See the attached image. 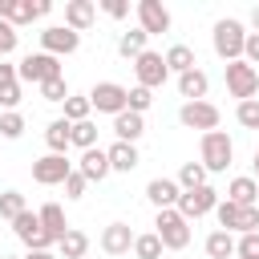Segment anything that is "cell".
<instances>
[{
  "instance_id": "1",
  "label": "cell",
  "mask_w": 259,
  "mask_h": 259,
  "mask_svg": "<svg viewBox=\"0 0 259 259\" xmlns=\"http://www.w3.org/2000/svg\"><path fill=\"white\" fill-rule=\"evenodd\" d=\"M243 40H247L243 20H235V16L214 20V28H210V45H214V53H219L227 65H231V61H243Z\"/></svg>"
},
{
  "instance_id": "2",
  "label": "cell",
  "mask_w": 259,
  "mask_h": 259,
  "mask_svg": "<svg viewBox=\"0 0 259 259\" xmlns=\"http://www.w3.org/2000/svg\"><path fill=\"white\" fill-rule=\"evenodd\" d=\"M231 158H235V142H231L223 130L202 134V142H198V162H202V170H206V174L227 170V166H231Z\"/></svg>"
},
{
  "instance_id": "3",
  "label": "cell",
  "mask_w": 259,
  "mask_h": 259,
  "mask_svg": "<svg viewBox=\"0 0 259 259\" xmlns=\"http://www.w3.org/2000/svg\"><path fill=\"white\" fill-rule=\"evenodd\" d=\"M154 235L162 239V251H182V247L190 243V223L170 206V210H158V219H154Z\"/></svg>"
},
{
  "instance_id": "4",
  "label": "cell",
  "mask_w": 259,
  "mask_h": 259,
  "mask_svg": "<svg viewBox=\"0 0 259 259\" xmlns=\"http://www.w3.org/2000/svg\"><path fill=\"white\" fill-rule=\"evenodd\" d=\"M214 219H219V231H231V235H235V231H239V235L259 231V206H235V202L219 198Z\"/></svg>"
},
{
  "instance_id": "5",
  "label": "cell",
  "mask_w": 259,
  "mask_h": 259,
  "mask_svg": "<svg viewBox=\"0 0 259 259\" xmlns=\"http://www.w3.org/2000/svg\"><path fill=\"white\" fill-rule=\"evenodd\" d=\"M223 81H227V93L239 97V101H251V97L259 93V69H251L247 61L223 65Z\"/></svg>"
},
{
  "instance_id": "6",
  "label": "cell",
  "mask_w": 259,
  "mask_h": 259,
  "mask_svg": "<svg viewBox=\"0 0 259 259\" xmlns=\"http://www.w3.org/2000/svg\"><path fill=\"white\" fill-rule=\"evenodd\" d=\"M53 77H61V61L57 57H49V53H28L20 65H16V81H28V85H45V81H53Z\"/></svg>"
},
{
  "instance_id": "7",
  "label": "cell",
  "mask_w": 259,
  "mask_h": 259,
  "mask_svg": "<svg viewBox=\"0 0 259 259\" xmlns=\"http://www.w3.org/2000/svg\"><path fill=\"white\" fill-rule=\"evenodd\" d=\"M214 206H219V190H214V186L206 182V186H194V190H182V194H178V206H174V210H178V214H182L186 223H194V219H202V214H210Z\"/></svg>"
},
{
  "instance_id": "8",
  "label": "cell",
  "mask_w": 259,
  "mask_h": 259,
  "mask_svg": "<svg viewBox=\"0 0 259 259\" xmlns=\"http://www.w3.org/2000/svg\"><path fill=\"white\" fill-rule=\"evenodd\" d=\"M85 97H89V105H93L97 113H113V117H117V113H125V97H130V89L117 85V81H97Z\"/></svg>"
},
{
  "instance_id": "9",
  "label": "cell",
  "mask_w": 259,
  "mask_h": 259,
  "mask_svg": "<svg viewBox=\"0 0 259 259\" xmlns=\"http://www.w3.org/2000/svg\"><path fill=\"white\" fill-rule=\"evenodd\" d=\"M81 49V32H73V28H65V24H49L45 32H40V53H49V57H73Z\"/></svg>"
},
{
  "instance_id": "10",
  "label": "cell",
  "mask_w": 259,
  "mask_h": 259,
  "mask_svg": "<svg viewBox=\"0 0 259 259\" xmlns=\"http://www.w3.org/2000/svg\"><path fill=\"white\" fill-rule=\"evenodd\" d=\"M69 174H73V162L65 154H45V158L32 162V182L36 186H61Z\"/></svg>"
},
{
  "instance_id": "11",
  "label": "cell",
  "mask_w": 259,
  "mask_h": 259,
  "mask_svg": "<svg viewBox=\"0 0 259 259\" xmlns=\"http://www.w3.org/2000/svg\"><path fill=\"white\" fill-rule=\"evenodd\" d=\"M12 235L28 247V251H49L53 247V239L45 235V227H40V219H36V210H24V214H16L12 219Z\"/></svg>"
},
{
  "instance_id": "12",
  "label": "cell",
  "mask_w": 259,
  "mask_h": 259,
  "mask_svg": "<svg viewBox=\"0 0 259 259\" xmlns=\"http://www.w3.org/2000/svg\"><path fill=\"white\" fill-rule=\"evenodd\" d=\"M49 8H53V0H0V20H8L12 28H20V24H32L36 16H49Z\"/></svg>"
},
{
  "instance_id": "13",
  "label": "cell",
  "mask_w": 259,
  "mask_h": 259,
  "mask_svg": "<svg viewBox=\"0 0 259 259\" xmlns=\"http://www.w3.org/2000/svg\"><path fill=\"white\" fill-rule=\"evenodd\" d=\"M134 73H138V85L142 89H158V85H166V77H170V69H166V61H162V53H154V49H146L138 61H134Z\"/></svg>"
},
{
  "instance_id": "14",
  "label": "cell",
  "mask_w": 259,
  "mask_h": 259,
  "mask_svg": "<svg viewBox=\"0 0 259 259\" xmlns=\"http://www.w3.org/2000/svg\"><path fill=\"white\" fill-rule=\"evenodd\" d=\"M178 121H182L186 130H202V134H210V130H219V105H210V101H182Z\"/></svg>"
},
{
  "instance_id": "15",
  "label": "cell",
  "mask_w": 259,
  "mask_h": 259,
  "mask_svg": "<svg viewBox=\"0 0 259 259\" xmlns=\"http://www.w3.org/2000/svg\"><path fill=\"white\" fill-rule=\"evenodd\" d=\"M138 28L146 36H158V32H170V8L162 0H138Z\"/></svg>"
},
{
  "instance_id": "16",
  "label": "cell",
  "mask_w": 259,
  "mask_h": 259,
  "mask_svg": "<svg viewBox=\"0 0 259 259\" xmlns=\"http://www.w3.org/2000/svg\"><path fill=\"white\" fill-rule=\"evenodd\" d=\"M101 251L105 255H130L134 251V231H130V223H109L105 231H101Z\"/></svg>"
},
{
  "instance_id": "17",
  "label": "cell",
  "mask_w": 259,
  "mask_h": 259,
  "mask_svg": "<svg viewBox=\"0 0 259 259\" xmlns=\"http://www.w3.org/2000/svg\"><path fill=\"white\" fill-rule=\"evenodd\" d=\"M77 174H81L85 182H101V178H109L113 170H109V158H105V150H101V146H93V150H81Z\"/></svg>"
},
{
  "instance_id": "18",
  "label": "cell",
  "mask_w": 259,
  "mask_h": 259,
  "mask_svg": "<svg viewBox=\"0 0 259 259\" xmlns=\"http://www.w3.org/2000/svg\"><path fill=\"white\" fill-rule=\"evenodd\" d=\"M178 182L174 178H150L146 182V198L158 206V210H170V206H178Z\"/></svg>"
},
{
  "instance_id": "19",
  "label": "cell",
  "mask_w": 259,
  "mask_h": 259,
  "mask_svg": "<svg viewBox=\"0 0 259 259\" xmlns=\"http://www.w3.org/2000/svg\"><path fill=\"white\" fill-rule=\"evenodd\" d=\"M93 20H97V4H93V0H69V4H65V28L85 32Z\"/></svg>"
},
{
  "instance_id": "20",
  "label": "cell",
  "mask_w": 259,
  "mask_h": 259,
  "mask_svg": "<svg viewBox=\"0 0 259 259\" xmlns=\"http://www.w3.org/2000/svg\"><path fill=\"white\" fill-rule=\"evenodd\" d=\"M255 198H259V182H255V178L239 174V178L227 182V202H235V206H259Z\"/></svg>"
},
{
  "instance_id": "21",
  "label": "cell",
  "mask_w": 259,
  "mask_h": 259,
  "mask_svg": "<svg viewBox=\"0 0 259 259\" xmlns=\"http://www.w3.org/2000/svg\"><path fill=\"white\" fill-rule=\"evenodd\" d=\"M36 219H40V227H45V235H49L53 243H61V239H65L69 223H65V210H61V202H45V206L36 210Z\"/></svg>"
},
{
  "instance_id": "22",
  "label": "cell",
  "mask_w": 259,
  "mask_h": 259,
  "mask_svg": "<svg viewBox=\"0 0 259 259\" xmlns=\"http://www.w3.org/2000/svg\"><path fill=\"white\" fill-rule=\"evenodd\" d=\"M105 158H109V170H117V174H130V170H138V146H130V142H113L109 150H105Z\"/></svg>"
},
{
  "instance_id": "23",
  "label": "cell",
  "mask_w": 259,
  "mask_h": 259,
  "mask_svg": "<svg viewBox=\"0 0 259 259\" xmlns=\"http://www.w3.org/2000/svg\"><path fill=\"white\" fill-rule=\"evenodd\" d=\"M162 61H166V69L170 73H190V69H198V57H194V49L190 45H170L166 53H162Z\"/></svg>"
},
{
  "instance_id": "24",
  "label": "cell",
  "mask_w": 259,
  "mask_h": 259,
  "mask_svg": "<svg viewBox=\"0 0 259 259\" xmlns=\"http://www.w3.org/2000/svg\"><path fill=\"white\" fill-rule=\"evenodd\" d=\"M206 89H210V77H206L202 69H190V73L178 77V93H182L186 101H206Z\"/></svg>"
},
{
  "instance_id": "25",
  "label": "cell",
  "mask_w": 259,
  "mask_h": 259,
  "mask_svg": "<svg viewBox=\"0 0 259 259\" xmlns=\"http://www.w3.org/2000/svg\"><path fill=\"white\" fill-rule=\"evenodd\" d=\"M113 134H117V142H130V146H134V142L146 134V117H142V113H130V109L117 113V117H113Z\"/></svg>"
},
{
  "instance_id": "26",
  "label": "cell",
  "mask_w": 259,
  "mask_h": 259,
  "mask_svg": "<svg viewBox=\"0 0 259 259\" xmlns=\"http://www.w3.org/2000/svg\"><path fill=\"white\" fill-rule=\"evenodd\" d=\"M57 247H61V259H85V251H89V235L77 231V227H69L65 239H61Z\"/></svg>"
},
{
  "instance_id": "27",
  "label": "cell",
  "mask_w": 259,
  "mask_h": 259,
  "mask_svg": "<svg viewBox=\"0 0 259 259\" xmlns=\"http://www.w3.org/2000/svg\"><path fill=\"white\" fill-rule=\"evenodd\" d=\"M202 247H206L210 259H235V235L231 231H210Z\"/></svg>"
},
{
  "instance_id": "28",
  "label": "cell",
  "mask_w": 259,
  "mask_h": 259,
  "mask_svg": "<svg viewBox=\"0 0 259 259\" xmlns=\"http://www.w3.org/2000/svg\"><path fill=\"white\" fill-rule=\"evenodd\" d=\"M146 40H150V36H146L142 28H130V32L117 36V53H121L125 61H138V57L146 53Z\"/></svg>"
},
{
  "instance_id": "29",
  "label": "cell",
  "mask_w": 259,
  "mask_h": 259,
  "mask_svg": "<svg viewBox=\"0 0 259 259\" xmlns=\"http://www.w3.org/2000/svg\"><path fill=\"white\" fill-rule=\"evenodd\" d=\"M45 142H49V154H65V150H69V121H65V117L49 121V130H45Z\"/></svg>"
},
{
  "instance_id": "30",
  "label": "cell",
  "mask_w": 259,
  "mask_h": 259,
  "mask_svg": "<svg viewBox=\"0 0 259 259\" xmlns=\"http://www.w3.org/2000/svg\"><path fill=\"white\" fill-rule=\"evenodd\" d=\"M69 146L93 150V146H97V125H93V121H73V125H69Z\"/></svg>"
},
{
  "instance_id": "31",
  "label": "cell",
  "mask_w": 259,
  "mask_h": 259,
  "mask_svg": "<svg viewBox=\"0 0 259 259\" xmlns=\"http://www.w3.org/2000/svg\"><path fill=\"white\" fill-rule=\"evenodd\" d=\"M178 190H194V186H206V170H202V162H182V170H178Z\"/></svg>"
},
{
  "instance_id": "32",
  "label": "cell",
  "mask_w": 259,
  "mask_h": 259,
  "mask_svg": "<svg viewBox=\"0 0 259 259\" xmlns=\"http://www.w3.org/2000/svg\"><path fill=\"white\" fill-rule=\"evenodd\" d=\"M134 255L138 259H162V239L150 231V235H134Z\"/></svg>"
},
{
  "instance_id": "33",
  "label": "cell",
  "mask_w": 259,
  "mask_h": 259,
  "mask_svg": "<svg viewBox=\"0 0 259 259\" xmlns=\"http://www.w3.org/2000/svg\"><path fill=\"white\" fill-rule=\"evenodd\" d=\"M24 210H28V202H24V194H20V190H4V194H0V219H8V223H12V219H16V214H24Z\"/></svg>"
},
{
  "instance_id": "34",
  "label": "cell",
  "mask_w": 259,
  "mask_h": 259,
  "mask_svg": "<svg viewBox=\"0 0 259 259\" xmlns=\"http://www.w3.org/2000/svg\"><path fill=\"white\" fill-rule=\"evenodd\" d=\"M89 113H93V105H89V97H65V121L73 125V121H89Z\"/></svg>"
},
{
  "instance_id": "35",
  "label": "cell",
  "mask_w": 259,
  "mask_h": 259,
  "mask_svg": "<svg viewBox=\"0 0 259 259\" xmlns=\"http://www.w3.org/2000/svg\"><path fill=\"white\" fill-rule=\"evenodd\" d=\"M24 134V113H16V109H8V113H0V138H8V142H16Z\"/></svg>"
},
{
  "instance_id": "36",
  "label": "cell",
  "mask_w": 259,
  "mask_h": 259,
  "mask_svg": "<svg viewBox=\"0 0 259 259\" xmlns=\"http://www.w3.org/2000/svg\"><path fill=\"white\" fill-rule=\"evenodd\" d=\"M235 117H239V125H243V130H259V97H251V101H239Z\"/></svg>"
},
{
  "instance_id": "37",
  "label": "cell",
  "mask_w": 259,
  "mask_h": 259,
  "mask_svg": "<svg viewBox=\"0 0 259 259\" xmlns=\"http://www.w3.org/2000/svg\"><path fill=\"white\" fill-rule=\"evenodd\" d=\"M150 105H154V93H150V89H142V85H134V89H130V97H125V109H130V113H146Z\"/></svg>"
},
{
  "instance_id": "38",
  "label": "cell",
  "mask_w": 259,
  "mask_h": 259,
  "mask_svg": "<svg viewBox=\"0 0 259 259\" xmlns=\"http://www.w3.org/2000/svg\"><path fill=\"white\" fill-rule=\"evenodd\" d=\"M235 259H259V231L235 239Z\"/></svg>"
},
{
  "instance_id": "39",
  "label": "cell",
  "mask_w": 259,
  "mask_h": 259,
  "mask_svg": "<svg viewBox=\"0 0 259 259\" xmlns=\"http://www.w3.org/2000/svg\"><path fill=\"white\" fill-rule=\"evenodd\" d=\"M40 97H45V101H61V105H65V97H69V85H65V77H53V81H45V85H40Z\"/></svg>"
},
{
  "instance_id": "40",
  "label": "cell",
  "mask_w": 259,
  "mask_h": 259,
  "mask_svg": "<svg viewBox=\"0 0 259 259\" xmlns=\"http://www.w3.org/2000/svg\"><path fill=\"white\" fill-rule=\"evenodd\" d=\"M16 45H20V32L8 24V20H0V57H8V53H16Z\"/></svg>"
},
{
  "instance_id": "41",
  "label": "cell",
  "mask_w": 259,
  "mask_h": 259,
  "mask_svg": "<svg viewBox=\"0 0 259 259\" xmlns=\"http://www.w3.org/2000/svg\"><path fill=\"white\" fill-rule=\"evenodd\" d=\"M61 186H65V198H81V194H85V186H89V182H85V178H81V174H77V166H73V174H69V178H65V182H61Z\"/></svg>"
},
{
  "instance_id": "42",
  "label": "cell",
  "mask_w": 259,
  "mask_h": 259,
  "mask_svg": "<svg viewBox=\"0 0 259 259\" xmlns=\"http://www.w3.org/2000/svg\"><path fill=\"white\" fill-rule=\"evenodd\" d=\"M243 61H247L251 69H259V32H247V40H243Z\"/></svg>"
},
{
  "instance_id": "43",
  "label": "cell",
  "mask_w": 259,
  "mask_h": 259,
  "mask_svg": "<svg viewBox=\"0 0 259 259\" xmlns=\"http://www.w3.org/2000/svg\"><path fill=\"white\" fill-rule=\"evenodd\" d=\"M97 8H101L105 16H113V20L130 16V4H125V0H97Z\"/></svg>"
},
{
  "instance_id": "44",
  "label": "cell",
  "mask_w": 259,
  "mask_h": 259,
  "mask_svg": "<svg viewBox=\"0 0 259 259\" xmlns=\"http://www.w3.org/2000/svg\"><path fill=\"white\" fill-rule=\"evenodd\" d=\"M0 105H4V113L20 105V81H16V85H8V89H0Z\"/></svg>"
},
{
  "instance_id": "45",
  "label": "cell",
  "mask_w": 259,
  "mask_h": 259,
  "mask_svg": "<svg viewBox=\"0 0 259 259\" xmlns=\"http://www.w3.org/2000/svg\"><path fill=\"white\" fill-rule=\"evenodd\" d=\"M8 85H16V65L0 61V89H8Z\"/></svg>"
},
{
  "instance_id": "46",
  "label": "cell",
  "mask_w": 259,
  "mask_h": 259,
  "mask_svg": "<svg viewBox=\"0 0 259 259\" xmlns=\"http://www.w3.org/2000/svg\"><path fill=\"white\" fill-rule=\"evenodd\" d=\"M24 259H57V255H53V251H28Z\"/></svg>"
},
{
  "instance_id": "47",
  "label": "cell",
  "mask_w": 259,
  "mask_h": 259,
  "mask_svg": "<svg viewBox=\"0 0 259 259\" xmlns=\"http://www.w3.org/2000/svg\"><path fill=\"white\" fill-rule=\"evenodd\" d=\"M251 28H255V32H259V4H255V8H251Z\"/></svg>"
},
{
  "instance_id": "48",
  "label": "cell",
  "mask_w": 259,
  "mask_h": 259,
  "mask_svg": "<svg viewBox=\"0 0 259 259\" xmlns=\"http://www.w3.org/2000/svg\"><path fill=\"white\" fill-rule=\"evenodd\" d=\"M251 166H255V182H259V150H255V158H251Z\"/></svg>"
},
{
  "instance_id": "49",
  "label": "cell",
  "mask_w": 259,
  "mask_h": 259,
  "mask_svg": "<svg viewBox=\"0 0 259 259\" xmlns=\"http://www.w3.org/2000/svg\"><path fill=\"white\" fill-rule=\"evenodd\" d=\"M4 259H24V255H4Z\"/></svg>"
},
{
  "instance_id": "50",
  "label": "cell",
  "mask_w": 259,
  "mask_h": 259,
  "mask_svg": "<svg viewBox=\"0 0 259 259\" xmlns=\"http://www.w3.org/2000/svg\"><path fill=\"white\" fill-rule=\"evenodd\" d=\"M255 202H259V198H255Z\"/></svg>"
}]
</instances>
